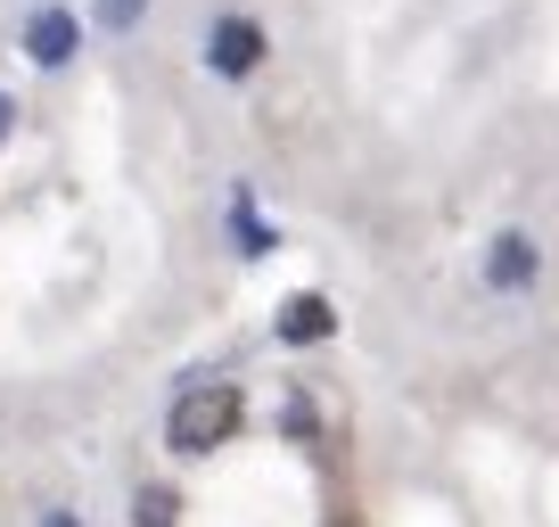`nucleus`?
<instances>
[{
    "mask_svg": "<svg viewBox=\"0 0 559 527\" xmlns=\"http://www.w3.org/2000/svg\"><path fill=\"white\" fill-rule=\"evenodd\" d=\"M239 421H247V396H239L230 379H206V387H190V396L174 405V421H165V445L198 461V454H214V445L239 437Z\"/></svg>",
    "mask_w": 559,
    "mask_h": 527,
    "instance_id": "obj_1",
    "label": "nucleus"
},
{
    "mask_svg": "<svg viewBox=\"0 0 559 527\" xmlns=\"http://www.w3.org/2000/svg\"><path fill=\"white\" fill-rule=\"evenodd\" d=\"M174 487H140V503H132V527H174Z\"/></svg>",
    "mask_w": 559,
    "mask_h": 527,
    "instance_id": "obj_7",
    "label": "nucleus"
},
{
    "mask_svg": "<svg viewBox=\"0 0 559 527\" xmlns=\"http://www.w3.org/2000/svg\"><path fill=\"white\" fill-rule=\"evenodd\" d=\"M41 527H83V519H74V511H50V519H41Z\"/></svg>",
    "mask_w": 559,
    "mask_h": 527,
    "instance_id": "obj_10",
    "label": "nucleus"
},
{
    "mask_svg": "<svg viewBox=\"0 0 559 527\" xmlns=\"http://www.w3.org/2000/svg\"><path fill=\"white\" fill-rule=\"evenodd\" d=\"M230 239H239V256H272L280 231L255 214V190H230Z\"/></svg>",
    "mask_w": 559,
    "mask_h": 527,
    "instance_id": "obj_6",
    "label": "nucleus"
},
{
    "mask_svg": "<svg viewBox=\"0 0 559 527\" xmlns=\"http://www.w3.org/2000/svg\"><path fill=\"white\" fill-rule=\"evenodd\" d=\"M74 50H83L74 9H34V17H25V58H34V67H67Z\"/></svg>",
    "mask_w": 559,
    "mask_h": 527,
    "instance_id": "obj_5",
    "label": "nucleus"
},
{
    "mask_svg": "<svg viewBox=\"0 0 559 527\" xmlns=\"http://www.w3.org/2000/svg\"><path fill=\"white\" fill-rule=\"evenodd\" d=\"M280 347H321V338H337V305L321 297V289H297V297L280 305Z\"/></svg>",
    "mask_w": 559,
    "mask_h": 527,
    "instance_id": "obj_4",
    "label": "nucleus"
},
{
    "mask_svg": "<svg viewBox=\"0 0 559 527\" xmlns=\"http://www.w3.org/2000/svg\"><path fill=\"white\" fill-rule=\"evenodd\" d=\"M263 58H272V34H263L255 17H214L206 25V67L223 74V83H247Z\"/></svg>",
    "mask_w": 559,
    "mask_h": 527,
    "instance_id": "obj_3",
    "label": "nucleus"
},
{
    "mask_svg": "<svg viewBox=\"0 0 559 527\" xmlns=\"http://www.w3.org/2000/svg\"><path fill=\"white\" fill-rule=\"evenodd\" d=\"M477 281H486V297H526V289L543 281V247H535V231H493L486 256H477Z\"/></svg>",
    "mask_w": 559,
    "mask_h": 527,
    "instance_id": "obj_2",
    "label": "nucleus"
},
{
    "mask_svg": "<svg viewBox=\"0 0 559 527\" xmlns=\"http://www.w3.org/2000/svg\"><path fill=\"white\" fill-rule=\"evenodd\" d=\"M99 17H107V25H116V34H132V25H140V17H148V0H99Z\"/></svg>",
    "mask_w": 559,
    "mask_h": 527,
    "instance_id": "obj_8",
    "label": "nucleus"
},
{
    "mask_svg": "<svg viewBox=\"0 0 559 527\" xmlns=\"http://www.w3.org/2000/svg\"><path fill=\"white\" fill-rule=\"evenodd\" d=\"M9 132H17V99H9V91H0V141H9Z\"/></svg>",
    "mask_w": 559,
    "mask_h": 527,
    "instance_id": "obj_9",
    "label": "nucleus"
}]
</instances>
